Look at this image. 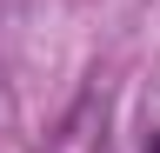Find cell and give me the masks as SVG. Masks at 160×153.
I'll return each mask as SVG.
<instances>
[{
  "label": "cell",
  "instance_id": "obj_1",
  "mask_svg": "<svg viewBox=\"0 0 160 153\" xmlns=\"http://www.w3.org/2000/svg\"><path fill=\"white\" fill-rule=\"evenodd\" d=\"M147 153H160V133H153V140H147Z\"/></svg>",
  "mask_w": 160,
  "mask_h": 153
}]
</instances>
